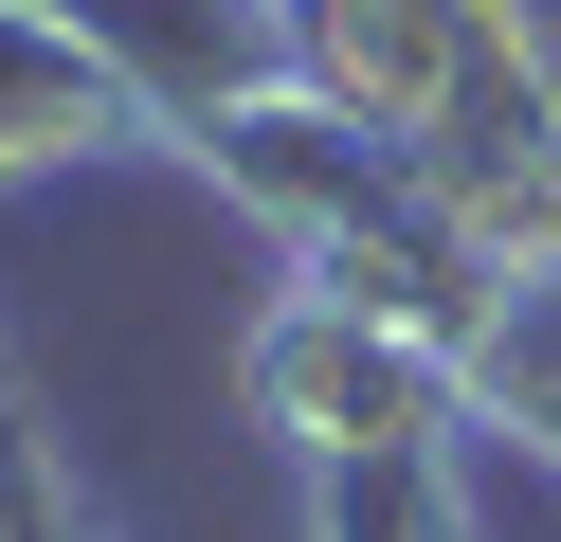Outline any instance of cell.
Wrapping results in <instances>:
<instances>
[{"label": "cell", "instance_id": "7a4b0ae2", "mask_svg": "<svg viewBox=\"0 0 561 542\" xmlns=\"http://www.w3.org/2000/svg\"><path fill=\"white\" fill-rule=\"evenodd\" d=\"M110 127H146V108L110 91V55H91L73 19H37V0H0V181L55 163V145H110Z\"/></svg>", "mask_w": 561, "mask_h": 542}, {"label": "cell", "instance_id": "277c9868", "mask_svg": "<svg viewBox=\"0 0 561 542\" xmlns=\"http://www.w3.org/2000/svg\"><path fill=\"white\" fill-rule=\"evenodd\" d=\"M471 416H507V434H543V452H561V253L489 308V344H471Z\"/></svg>", "mask_w": 561, "mask_h": 542}, {"label": "cell", "instance_id": "6da1fadb", "mask_svg": "<svg viewBox=\"0 0 561 542\" xmlns=\"http://www.w3.org/2000/svg\"><path fill=\"white\" fill-rule=\"evenodd\" d=\"M37 19H73L91 55H110V91L146 108V127H236V108H272V91H308V55H290V0H37Z\"/></svg>", "mask_w": 561, "mask_h": 542}, {"label": "cell", "instance_id": "3957f363", "mask_svg": "<svg viewBox=\"0 0 561 542\" xmlns=\"http://www.w3.org/2000/svg\"><path fill=\"white\" fill-rule=\"evenodd\" d=\"M308 542H471L453 434H416V452H308Z\"/></svg>", "mask_w": 561, "mask_h": 542}]
</instances>
